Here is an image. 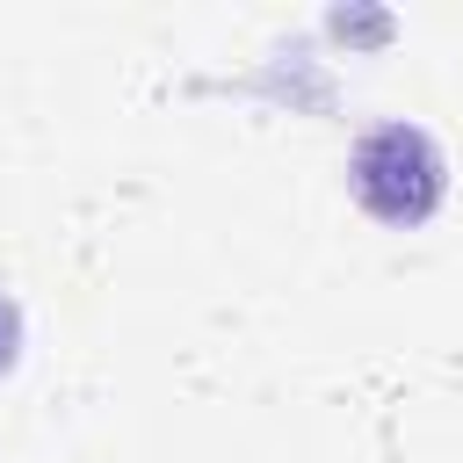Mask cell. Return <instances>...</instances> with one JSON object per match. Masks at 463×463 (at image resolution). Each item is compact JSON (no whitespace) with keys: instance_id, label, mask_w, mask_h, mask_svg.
Segmentation results:
<instances>
[{"instance_id":"1","label":"cell","mask_w":463,"mask_h":463,"mask_svg":"<svg viewBox=\"0 0 463 463\" xmlns=\"http://www.w3.org/2000/svg\"><path fill=\"white\" fill-rule=\"evenodd\" d=\"M347 188H354V203H362L376 224L412 232V224H427V217L449 203V152H441V137H434L427 123L383 116V123H369V130L354 137V152H347Z\"/></svg>"},{"instance_id":"3","label":"cell","mask_w":463,"mask_h":463,"mask_svg":"<svg viewBox=\"0 0 463 463\" xmlns=\"http://www.w3.org/2000/svg\"><path fill=\"white\" fill-rule=\"evenodd\" d=\"M22 340H29V326H22V304L0 289V376L22 362Z\"/></svg>"},{"instance_id":"2","label":"cell","mask_w":463,"mask_h":463,"mask_svg":"<svg viewBox=\"0 0 463 463\" xmlns=\"http://www.w3.org/2000/svg\"><path fill=\"white\" fill-rule=\"evenodd\" d=\"M326 29H333V36H347V43H362V36H369V43H383V36H391V14H376V7H333V14H326Z\"/></svg>"}]
</instances>
